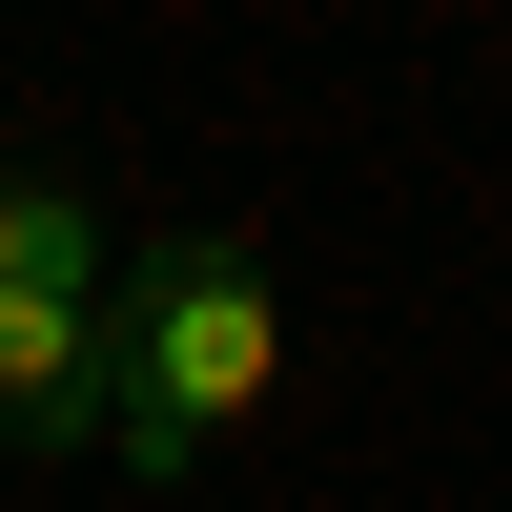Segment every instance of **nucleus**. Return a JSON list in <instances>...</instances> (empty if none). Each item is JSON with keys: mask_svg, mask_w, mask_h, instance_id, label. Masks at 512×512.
I'll return each mask as SVG.
<instances>
[{"mask_svg": "<svg viewBox=\"0 0 512 512\" xmlns=\"http://www.w3.org/2000/svg\"><path fill=\"white\" fill-rule=\"evenodd\" d=\"M287 390V308L246 246H144L103 328V472H205L246 410Z\"/></svg>", "mask_w": 512, "mask_h": 512, "instance_id": "obj_1", "label": "nucleus"}, {"mask_svg": "<svg viewBox=\"0 0 512 512\" xmlns=\"http://www.w3.org/2000/svg\"><path fill=\"white\" fill-rule=\"evenodd\" d=\"M103 328L123 287H0V451H41V472L103 451Z\"/></svg>", "mask_w": 512, "mask_h": 512, "instance_id": "obj_2", "label": "nucleus"}, {"mask_svg": "<svg viewBox=\"0 0 512 512\" xmlns=\"http://www.w3.org/2000/svg\"><path fill=\"white\" fill-rule=\"evenodd\" d=\"M0 287H123V267H103V226H82V185L0 164Z\"/></svg>", "mask_w": 512, "mask_h": 512, "instance_id": "obj_3", "label": "nucleus"}]
</instances>
